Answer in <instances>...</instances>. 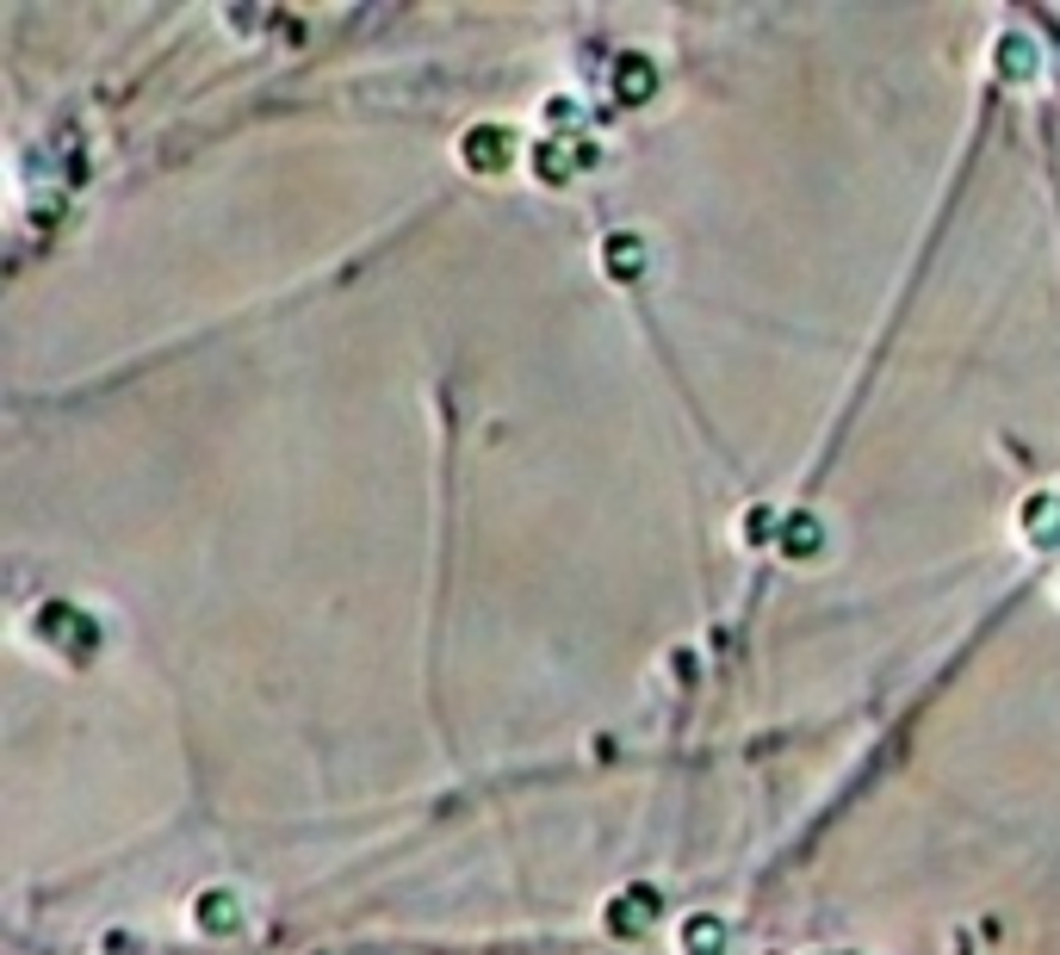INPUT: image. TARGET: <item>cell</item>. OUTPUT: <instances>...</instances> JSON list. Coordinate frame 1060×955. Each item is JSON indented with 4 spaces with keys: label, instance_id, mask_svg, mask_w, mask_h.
I'll list each match as a JSON object with an SVG mask.
<instances>
[{
    "label": "cell",
    "instance_id": "obj_4",
    "mask_svg": "<svg viewBox=\"0 0 1060 955\" xmlns=\"http://www.w3.org/2000/svg\"><path fill=\"white\" fill-rule=\"evenodd\" d=\"M652 94H657L652 56H640V50H621V56H614V100H621V106H645Z\"/></svg>",
    "mask_w": 1060,
    "mask_h": 955
},
{
    "label": "cell",
    "instance_id": "obj_6",
    "mask_svg": "<svg viewBox=\"0 0 1060 955\" xmlns=\"http://www.w3.org/2000/svg\"><path fill=\"white\" fill-rule=\"evenodd\" d=\"M193 924H199V931H236V924H242V906H236V893H224V887H211V893H199V900H193Z\"/></svg>",
    "mask_w": 1060,
    "mask_h": 955
},
{
    "label": "cell",
    "instance_id": "obj_5",
    "mask_svg": "<svg viewBox=\"0 0 1060 955\" xmlns=\"http://www.w3.org/2000/svg\"><path fill=\"white\" fill-rule=\"evenodd\" d=\"M652 918H657V893L652 887H626L621 900L609 906V931H614V937H640Z\"/></svg>",
    "mask_w": 1060,
    "mask_h": 955
},
{
    "label": "cell",
    "instance_id": "obj_8",
    "mask_svg": "<svg viewBox=\"0 0 1060 955\" xmlns=\"http://www.w3.org/2000/svg\"><path fill=\"white\" fill-rule=\"evenodd\" d=\"M1023 533H1029V540H1042V547H1054V540H1060V497H1029Z\"/></svg>",
    "mask_w": 1060,
    "mask_h": 955
},
{
    "label": "cell",
    "instance_id": "obj_11",
    "mask_svg": "<svg viewBox=\"0 0 1060 955\" xmlns=\"http://www.w3.org/2000/svg\"><path fill=\"white\" fill-rule=\"evenodd\" d=\"M781 547L800 552V559H807V552H819V521H812L807 509H800V516H788V521H781Z\"/></svg>",
    "mask_w": 1060,
    "mask_h": 955
},
{
    "label": "cell",
    "instance_id": "obj_1",
    "mask_svg": "<svg viewBox=\"0 0 1060 955\" xmlns=\"http://www.w3.org/2000/svg\"><path fill=\"white\" fill-rule=\"evenodd\" d=\"M595 168V143L590 137H547L540 149H533V174L547 180V187H564L571 174Z\"/></svg>",
    "mask_w": 1060,
    "mask_h": 955
},
{
    "label": "cell",
    "instance_id": "obj_3",
    "mask_svg": "<svg viewBox=\"0 0 1060 955\" xmlns=\"http://www.w3.org/2000/svg\"><path fill=\"white\" fill-rule=\"evenodd\" d=\"M459 156H466V168H471V174H497V168H509L515 137H509L502 125H471V131H466V143H459Z\"/></svg>",
    "mask_w": 1060,
    "mask_h": 955
},
{
    "label": "cell",
    "instance_id": "obj_10",
    "mask_svg": "<svg viewBox=\"0 0 1060 955\" xmlns=\"http://www.w3.org/2000/svg\"><path fill=\"white\" fill-rule=\"evenodd\" d=\"M998 69H1005V75L1011 81H1029L1036 75V50H1029V38H998Z\"/></svg>",
    "mask_w": 1060,
    "mask_h": 955
},
{
    "label": "cell",
    "instance_id": "obj_9",
    "mask_svg": "<svg viewBox=\"0 0 1060 955\" xmlns=\"http://www.w3.org/2000/svg\"><path fill=\"white\" fill-rule=\"evenodd\" d=\"M640 267H645V242H640V236H609V273H614V280H633V273H640Z\"/></svg>",
    "mask_w": 1060,
    "mask_h": 955
},
{
    "label": "cell",
    "instance_id": "obj_7",
    "mask_svg": "<svg viewBox=\"0 0 1060 955\" xmlns=\"http://www.w3.org/2000/svg\"><path fill=\"white\" fill-rule=\"evenodd\" d=\"M683 955H726V924L714 912H695L683 924Z\"/></svg>",
    "mask_w": 1060,
    "mask_h": 955
},
{
    "label": "cell",
    "instance_id": "obj_2",
    "mask_svg": "<svg viewBox=\"0 0 1060 955\" xmlns=\"http://www.w3.org/2000/svg\"><path fill=\"white\" fill-rule=\"evenodd\" d=\"M38 633H44V640H56L69 658H87V652L100 645V626L87 621L81 609H69V602H50V609L38 614Z\"/></svg>",
    "mask_w": 1060,
    "mask_h": 955
}]
</instances>
